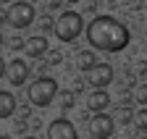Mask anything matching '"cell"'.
<instances>
[{"label": "cell", "mask_w": 147, "mask_h": 139, "mask_svg": "<svg viewBox=\"0 0 147 139\" xmlns=\"http://www.w3.org/2000/svg\"><path fill=\"white\" fill-rule=\"evenodd\" d=\"M131 34L129 29L116 21L113 16H95L87 26V42L95 50H105V53H121L129 45Z\"/></svg>", "instance_id": "1"}, {"label": "cell", "mask_w": 147, "mask_h": 139, "mask_svg": "<svg viewBox=\"0 0 147 139\" xmlns=\"http://www.w3.org/2000/svg\"><path fill=\"white\" fill-rule=\"evenodd\" d=\"M58 84L50 76H40L37 81H32V87L26 89V100L32 102L34 108H47L53 100H58Z\"/></svg>", "instance_id": "2"}, {"label": "cell", "mask_w": 147, "mask_h": 139, "mask_svg": "<svg viewBox=\"0 0 147 139\" xmlns=\"http://www.w3.org/2000/svg\"><path fill=\"white\" fill-rule=\"evenodd\" d=\"M84 32V19L79 11H63L55 21V37L61 42H74Z\"/></svg>", "instance_id": "3"}, {"label": "cell", "mask_w": 147, "mask_h": 139, "mask_svg": "<svg viewBox=\"0 0 147 139\" xmlns=\"http://www.w3.org/2000/svg\"><path fill=\"white\" fill-rule=\"evenodd\" d=\"M5 16H8L5 24H11L13 29H26V26H32V21H34V5L18 0V3H11V8H8Z\"/></svg>", "instance_id": "4"}, {"label": "cell", "mask_w": 147, "mask_h": 139, "mask_svg": "<svg viewBox=\"0 0 147 139\" xmlns=\"http://www.w3.org/2000/svg\"><path fill=\"white\" fill-rule=\"evenodd\" d=\"M116 124H118V121L113 115H105L102 110L95 113V118L89 121V134H92V139H110L113 131H116Z\"/></svg>", "instance_id": "5"}, {"label": "cell", "mask_w": 147, "mask_h": 139, "mask_svg": "<svg viewBox=\"0 0 147 139\" xmlns=\"http://www.w3.org/2000/svg\"><path fill=\"white\" fill-rule=\"evenodd\" d=\"M87 79L92 84V89H105V87L116 79L113 66H110V63H97L95 68H89V71H87Z\"/></svg>", "instance_id": "6"}, {"label": "cell", "mask_w": 147, "mask_h": 139, "mask_svg": "<svg viewBox=\"0 0 147 139\" xmlns=\"http://www.w3.org/2000/svg\"><path fill=\"white\" fill-rule=\"evenodd\" d=\"M47 139H79V134L68 118H55L47 126Z\"/></svg>", "instance_id": "7"}, {"label": "cell", "mask_w": 147, "mask_h": 139, "mask_svg": "<svg viewBox=\"0 0 147 139\" xmlns=\"http://www.w3.org/2000/svg\"><path fill=\"white\" fill-rule=\"evenodd\" d=\"M8 79H11L13 87L26 84V79H29V66H26V60H21V58L11 60V63H8Z\"/></svg>", "instance_id": "8"}, {"label": "cell", "mask_w": 147, "mask_h": 139, "mask_svg": "<svg viewBox=\"0 0 147 139\" xmlns=\"http://www.w3.org/2000/svg\"><path fill=\"white\" fill-rule=\"evenodd\" d=\"M110 105V95L105 92V89H92L89 95H87V108L92 110V113H100V110H105Z\"/></svg>", "instance_id": "9"}, {"label": "cell", "mask_w": 147, "mask_h": 139, "mask_svg": "<svg viewBox=\"0 0 147 139\" xmlns=\"http://www.w3.org/2000/svg\"><path fill=\"white\" fill-rule=\"evenodd\" d=\"M26 50H29V55H32V58H42V55H47V50H50V45H47V37L37 34V37L26 40Z\"/></svg>", "instance_id": "10"}, {"label": "cell", "mask_w": 147, "mask_h": 139, "mask_svg": "<svg viewBox=\"0 0 147 139\" xmlns=\"http://www.w3.org/2000/svg\"><path fill=\"white\" fill-rule=\"evenodd\" d=\"M74 63H76L79 71H89V68L97 66V58H95V53H92V50H79L76 58H74Z\"/></svg>", "instance_id": "11"}, {"label": "cell", "mask_w": 147, "mask_h": 139, "mask_svg": "<svg viewBox=\"0 0 147 139\" xmlns=\"http://www.w3.org/2000/svg\"><path fill=\"white\" fill-rule=\"evenodd\" d=\"M13 113H16V97L8 89H3L0 92V118H11Z\"/></svg>", "instance_id": "12"}, {"label": "cell", "mask_w": 147, "mask_h": 139, "mask_svg": "<svg viewBox=\"0 0 147 139\" xmlns=\"http://www.w3.org/2000/svg\"><path fill=\"white\" fill-rule=\"evenodd\" d=\"M74 102H76V92H74V89H61V92H58V105H61L63 110H71Z\"/></svg>", "instance_id": "13"}, {"label": "cell", "mask_w": 147, "mask_h": 139, "mask_svg": "<svg viewBox=\"0 0 147 139\" xmlns=\"http://www.w3.org/2000/svg\"><path fill=\"white\" fill-rule=\"evenodd\" d=\"M134 113H137V110L121 105V108L116 110V121H118V124H134Z\"/></svg>", "instance_id": "14"}, {"label": "cell", "mask_w": 147, "mask_h": 139, "mask_svg": "<svg viewBox=\"0 0 147 139\" xmlns=\"http://www.w3.org/2000/svg\"><path fill=\"white\" fill-rule=\"evenodd\" d=\"M134 126H137L139 131H147V110H144V108H139V110L134 113Z\"/></svg>", "instance_id": "15"}, {"label": "cell", "mask_w": 147, "mask_h": 139, "mask_svg": "<svg viewBox=\"0 0 147 139\" xmlns=\"http://www.w3.org/2000/svg\"><path fill=\"white\" fill-rule=\"evenodd\" d=\"M134 100L139 102V105H147V84H139L134 89Z\"/></svg>", "instance_id": "16"}, {"label": "cell", "mask_w": 147, "mask_h": 139, "mask_svg": "<svg viewBox=\"0 0 147 139\" xmlns=\"http://www.w3.org/2000/svg\"><path fill=\"white\" fill-rule=\"evenodd\" d=\"M8 47L13 50V53H18V50H24V47H26V42H24L21 37H11V40H8Z\"/></svg>", "instance_id": "17"}, {"label": "cell", "mask_w": 147, "mask_h": 139, "mask_svg": "<svg viewBox=\"0 0 147 139\" xmlns=\"http://www.w3.org/2000/svg\"><path fill=\"white\" fill-rule=\"evenodd\" d=\"M61 60H63V55L58 53V50H47V63L50 66H58Z\"/></svg>", "instance_id": "18"}, {"label": "cell", "mask_w": 147, "mask_h": 139, "mask_svg": "<svg viewBox=\"0 0 147 139\" xmlns=\"http://www.w3.org/2000/svg\"><path fill=\"white\" fill-rule=\"evenodd\" d=\"M40 29H42V32H53V29H55V24H53L50 16H42V19H40Z\"/></svg>", "instance_id": "19"}, {"label": "cell", "mask_w": 147, "mask_h": 139, "mask_svg": "<svg viewBox=\"0 0 147 139\" xmlns=\"http://www.w3.org/2000/svg\"><path fill=\"white\" fill-rule=\"evenodd\" d=\"M61 5H63V0H45V8L47 11H58Z\"/></svg>", "instance_id": "20"}, {"label": "cell", "mask_w": 147, "mask_h": 139, "mask_svg": "<svg viewBox=\"0 0 147 139\" xmlns=\"http://www.w3.org/2000/svg\"><path fill=\"white\" fill-rule=\"evenodd\" d=\"M3 76H8V63L0 58V79H3Z\"/></svg>", "instance_id": "21"}, {"label": "cell", "mask_w": 147, "mask_h": 139, "mask_svg": "<svg viewBox=\"0 0 147 139\" xmlns=\"http://www.w3.org/2000/svg\"><path fill=\"white\" fill-rule=\"evenodd\" d=\"M82 87H84V84H82V81L76 79V81H74V87H71V89H74V92H82Z\"/></svg>", "instance_id": "22"}, {"label": "cell", "mask_w": 147, "mask_h": 139, "mask_svg": "<svg viewBox=\"0 0 147 139\" xmlns=\"http://www.w3.org/2000/svg\"><path fill=\"white\" fill-rule=\"evenodd\" d=\"M24 139H37V136H34V134H26V136H24Z\"/></svg>", "instance_id": "23"}, {"label": "cell", "mask_w": 147, "mask_h": 139, "mask_svg": "<svg viewBox=\"0 0 147 139\" xmlns=\"http://www.w3.org/2000/svg\"><path fill=\"white\" fill-rule=\"evenodd\" d=\"M142 50H144V58H147V42H144V47H142Z\"/></svg>", "instance_id": "24"}, {"label": "cell", "mask_w": 147, "mask_h": 139, "mask_svg": "<svg viewBox=\"0 0 147 139\" xmlns=\"http://www.w3.org/2000/svg\"><path fill=\"white\" fill-rule=\"evenodd\" d=\"M66 3H71V5H74V3H79V0H66Z\"/></svg>", "instance_id": "25"}, {"label": "cell", "mask_w": 147, "mask_h": 139, "mask_svg": "<svg viewBox=\"0 0 147 139\" xmlns=\"http://www.w3.org/2000/svg\"><path fill=\"white\" fill-rule=\"evenodd\" d=\"M3 42H5V40H3V34H0V45H3Z\"/></svg>", "instance_id": "26"}, {"label": "cell", "mask_w": 147, "mask_h": 139, "mask_svg": "<svg viewBox=\"0 0 147 139\" xmlns=\"http://www.w3.org/2000/svg\"><path fill=\"white\" fill-rule=\"evenodd\" d=\"M0 139H11V134H8V136H0Z\"/></svg>", "instance_id": "27"}, {"label": "cell", "mask_w": 147, "mask_h": 139, "mask_svg": "<svg viewBox=\"0 0 147 139\" xmlns=\"http://www.w3.org/2000/svg\"><path fill=\"white\" fill-rule=\"evenodd\" d=\"M0 3H8V0H0Z\"/></svg>", "instance_id": "28"}, {"label": "cell", "mask_w": 147, "mask_h": 139, "mask_svg": "<svg viewBox=\"0 0 147 139\" xmlns=\"http://www.w3.org/2000/svg\"><path fill=\"white\" fill-rule=\"evenodd\" d=\"M32 3H34V0H32Z\"/></svg>", "instance_id": "29"}, {"label": "cell", "mask_w": 147, "mask_h": 139, "mask_svg": "<svg viewBox=\"0 0 147 139\" xmlns=\"http://www.w3.org/2000/svg\"><path fill=\"white\" fill-rule=\"evenodd\" d=\"M110 139H113V136H110Z\"/></svg>", "instance_id": "30"}]
</instances>
